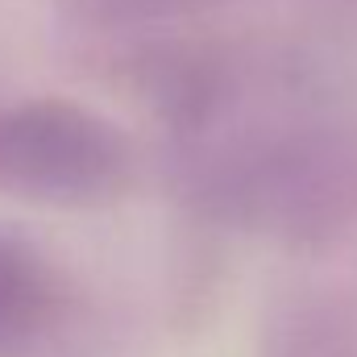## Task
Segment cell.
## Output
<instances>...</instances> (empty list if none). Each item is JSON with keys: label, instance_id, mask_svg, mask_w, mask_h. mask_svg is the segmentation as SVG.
Returning <instances> with one entry per match:
<instances>
[{"label": "cell", "instance_id": "1", "mask_svg": "<svg viewBox=\"0 0 357 357\" xmlns=\"http://www.w3.org/2000/svg\"><path fill=\"white\" fill-rule=\"evenodd\" d=\"M171 175L199 208L282 237L357 229V96L291 46L183 50L162 79Z\"/></svg>", "mask_w": 357, "mask_h": 357}, {"label": "cell", "instance_id": "2", "mask_svg": "<svg viewBox=\"0 0 357 357\" xmlns=\"http://www.w3.org/2000/svg\"><path fill=\"white\" fill-rule=\"evenodd\" d=\"M137 178V150L121 125L71 100L0 108V195L46 208H100Z\"/></svg>", "mask_w": 357, "mask_h": 357}, {"label": "cell", "instance_id": "3", "mask_svg": "<svg viewBox=\"0 0 357 357\" xmlns=\"http://www.w3.org/2000/svg\"><path fill=\"white\" fill-rule=\"evenodd\" d=\"M54 291L46 266L17 241L0 237V341H17L42 324Z\"/></svg>", "mask_w": 357, "mask_h": 357}]
</instances>
